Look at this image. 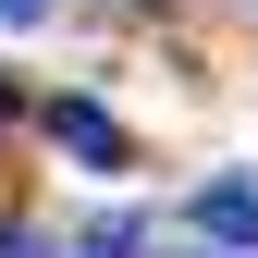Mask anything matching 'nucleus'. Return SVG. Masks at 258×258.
Here are the masks:
<instances>
[{
  "label": "nucleus",
  "instance_id": "1",
  "mask_svg": "<svg viewBox=\"0 0 258 258\" xmlns=\"http://www.w3.org/2000/svg\"><path fill=\"white\" fill-rule=\"evenodd\" d=\"M49 136L74 148V160H99V172H111V160H123V123H111L99 99H49Z\"/></svg>",
  "mask_w": 258,
  "mask_h": 258
},
{
  "label": "nucleus",
  "instance_id": "2",
  "mask_svg": "<svg viewBox=\"0 0 258 258\" xmlns=\"http://www.w3.org/2000/svg\"><path fill=\"white\" fill-rule=\"evenodd\" d=\"M197 234H221V246H258V197H246V184H209V197H197Z\"/></svg>",
  "mask_w": 258,
  "mask_h": 258
},
{
  "label": "nucleus",
  "instance_id": "3",
  "mask_svg": "<svg viewBox=\"0 0 258 258\" xmlns=\"http://www.w3.org/2000/svg\"><path fill=\"white\" fill-rule=\"evenodd\" d=\"M74 258H148V221H86Z\"/></svg>",
  "mask_w": 258,
  "mask_h": 258
},
{
  "label": "nucleus",
  "instance_id": "4",
  "mask_svg": "<svg viewBox=\"0 0 258 258\" xmlns=\"http://www.w3.org/2000/svg\"><path fill=\"white\" fill-rule=\"evenodd\" d=\"M0 258H49V246H37V234H25V221H0Z\"/></svg>",
  "mask_w": 258,
  "mask_h": 258
},
{
  "label": "nucleus",
  "instance_id": "5",
  "mask_svg": "<svg viewBox=\"0 0 258 258\" xmlns=\"http://www.w3.org/2000/svg\"><path fill=\"white\" fill-rule=\"evenodd\" d=\"M37 13H49V0H0V25H37Z\"/></svg>",
  "mask_w": 258,
  "mask_h": 258
}]
</instances>
